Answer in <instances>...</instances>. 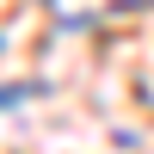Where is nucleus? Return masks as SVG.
Masks as SVG:
<instances>
[{"label": "nucleus", "mask_w": 154, "mask_h": 154, "mask_svg": "<svg viewBox=\"0 0 154 154\" xmlns=\"http://www.w3.org/2000/svg\"><path fill=\"white\" fill-rule=\"evenodd\" d=\"M43 93V80H31V86H0V111L6 105H25V99H37Z\"/></svg>", "instance_id": "obj_1"}]
</instances>
